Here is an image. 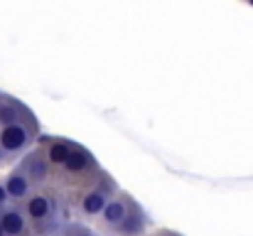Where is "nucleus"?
Returning a JSON list of instances; mask_svg holds the SVG:
<instances>
[{
    "label": "nucleus",
    "mask_w": 253,
    "mask_h": 236,
    "mask_svg": "<svg viewBox=\"0 0 253 236\" xmlns=\"http://www.w3.org/2000/svg\"><path fill=\"white\" fill-rule=\"evenodd\" d=\"M37 138V123L30 116H25L17 123H7L0 128V162L17 157L22 150H27Z\"/></svg>",
    "instance_id": "nucleus-1"
},
{
    "label": "nucleus",
    "mask_w": 253,
    "mask_h": 236,
    "mask_svg": "<svg viewBox=\"0 0 253 236\" xmlns=\"http://www.w3.org/2000/svg\"><path fill=\"white\" fill-rule=\"evenodd\" d=\"M116 197V185H113V180L103 172L101 175V180L96 182V187L93 189H88L84 197H82V214L86 217H96V214H101L108 204H111V199Z\"/></svg>",
    "instance_id": "nucleus-2"
},
{
    "label": "nucleus",
    "mask_w": 253,
    "mask_h": 236,
    "mask_svg": "<svg viewBox=\"0 0 253 236\" xmlns=\"http://www.w3.org/2000/svg\"><path fill=\"white\" fill-rule=\"evenodd\" d=\"M25 214H27V222H30L32 227H37V229L47 227V229H49V224H52L54 217H57L54 199H52L49 194H44V192H35V194L25 202Z\"/></svg>",
    "instance_id": "nucleus-3"
},
{
    "label": "nucleus",
    "mask_w": 253,
    "mask_h": 236,
    "mask_svg": "<svg viewBox=\"0 0 253 236\" xmlns=\"http://www.w3.org/2000/svg\"><path fill=\"white\" fill-rule=\"evenodd\" d=\"M133 207H135V202L128 194H116L111 199V204L101 212V227H106L111 232H118L123 227V222L128 219V214H130Z\"/></svg>",
    "instance_id": "nucleus-4"
},
{
    "label": "nucleus",
    "mask_w": 253,
    "mask_h": 236,
    "mask_svg": "<svg viewBox=\"0 0 253 236\" xmlns=\"http://www.w3.org/2000/svg\"><path fill=\"white\" fill-rule=\"evenodd\" d=\"M17 170H20V172L30 180V185H42V182L49 177V160H47L44 148L27 153V155L20 160Z\"/></svg>",
    "instance_id": "nucleus-5"
},
{
    "label": "nucleus",
    "mask_w": 253,
    "mask_h": 236,
    "mask_svg": "<svg viewBox=\"0 0 253 236\" xmlns=\"http://www.w3.org/2000/svg\"><path fill=\"white\" fill-rule=\"evenodd\" d=\"M0 227H2L5 236H32L30 224H27V214L17 204H7L5 209H0Z\"/></svg>",
    "instance_id": "nucleus-6"
},
{
    "label": "nucleus",
    "mask_w": 253,
    "mask_h": 236,
    "mask_svg": "<svg viewBox=\"0 0 253 236\" xmlns=\"http://www.w3.org/2000/svg\"><path fill=\"white\" fill-rule=\"evenodd\" d=\"M5 189H7V197L12 199V202H27L30 197H32V185H30V180L20 172V170H12L10 175H7V180H5Z\"/></svg>",
    "instance_id": "nucleus-7"
},
{
    "label": "nucleus",
    "mask_w": 253,
    "mask_h": 236,
    "mask_svg": "<svg viewBox=\"0 0 253 236\" xmlns=\"http://www.w3.org/2000/svg\"><path fill=\"white\" fill-rule=\"evenodd\" d=\"M64 170H67L69 175H84V172H98V165H96L93 155H91L86 148L77 145L74 153H72V157L67 160Z\"/></svg>",
    "instance_id": "nucleus-8"
},
{
    "label": "nucleus",
    "mask_w": 253,
    "mask_h": 236,
    "mask_svg": "<svg viewBox=\"0 0 253 236\" xmlns=\"http://www.w3.org/2000/svg\"><path fill=\"white\" fill-rule=\"evenodd\" d=\"M74 148H77V143H72V141H47L44 153H47L49 165H54V167H64L67 160H69L72 153H74Z\"/></svg>",
    "instance_id": "nucleus-9"
},
{
    "label": "nucleus",
    "mask_w": 253,
    "mask_h": 236,
    "mask_svg": "<svg viewBox=\"0 0 253 236\" xmlns=\"http://www.w3.org/2000/svg\"><path fill=\"white\" fill-rule=\"evenodd\" d=\"M145 227H148V217H145V212L135 204V207L130 209L128 219L123 222V227H121L116 234L118 236H140L145 232Z\"/></svg>",
    "instance_id": "nucleus-10"
},
{
    "label": "nucleus",
    "mask_w": 253,
    "mask_h": 236,
    "mask_svg": "<svg viewBox=\"0 0 253 236\" xmlns=\"http://www.w3.org/2000/svg\"><path fill=\"white\" fill-rule=\"evenodd\" d=\"M64 236H96V234L88 232L82 224H69V227H64Z\"/></svg>",
    "instance_id": "nucleus-11"
},
{
    "label": "nucleus",
    "mask_w": 253,
    "mask_h": 236,
    "mask_svg": "<svg viewBox=\"0 0 253 236\" xmlns=\"http://www.w3.org/2000/svg\"><path fill=\"white\" fill-rule=\"evenodd\" d=\"M7 202H10L7 189H5V185H0V209H5V207H7Z\"/></svg>",
    "instance_id": "nucleus-12"
},
{
    "label": "nucleus",
    "mask_w": 253,
    "mask_h": 236,
    "mask_svg": "<svg viewBox=\"0 0 253 236\" xmlns=\"http://www.w3.org/2000/svg\"><path fill=\"white\" fill-rule=\"evenodd\" d=\"M0 236H5V232H2V227H0Z\"/></svg>",
    "instance_id": "nucleus-13"
}]
</instances>
